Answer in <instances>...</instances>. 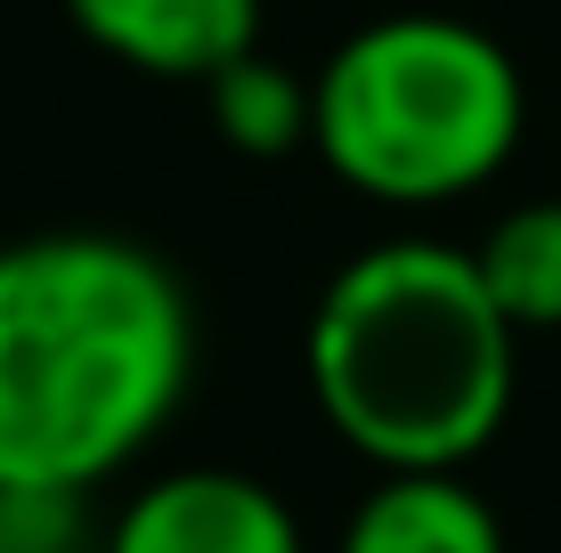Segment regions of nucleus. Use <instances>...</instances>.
<instances>
[{"label":"nucleus","instance_id":"obj_1","mask_svg":"<svg viewBox=\"0 0 561 553\" xmlns=\"http://www.w3.org/2000/svg\"><path fill=\"white\" fill-rule=\"evenodd\" d=\"M196 383V301L154 244L42 228L0 244V481L99 497Z\"/></svg>","mask_w":561,"mask_h":553},{"label":"nucleus","instance_id":"obj_2","mask_svg":"<svg viewBox=\"0 0 561 553\" xmlns=\"http://www.w3.org/2000/svg\"><path fill=\"white\" fill-rule=\"evenodd\" d=\"M325 431L375 472H463L505 431L520 334L463 244L391 237L325 277L301 334Z\"/></svg>","mask_w":561,"mask_h":553},{"label":"nucleus","instance_id":"obj_3","mask_svg":"<svg viewBox=\"0 0 561 553\" xmlns=\"http://www.w3.org/2000/svg\"><path fill=\"white\" fill-rule=\"evenodd\" d=\"M529 130L513 49L472 16L399 9L342 33L309 82V147L351 196L391 212L480 196Z\"/></svg>","mask_w":561,"mask_h":553},{"label":"nucleus","instance_id":"obj_4","mask_svg":"<svg viewBox=\"0 0 561 553\" xmlns=\"http://www.w3.org/2000/svg\"><path fill=\"white\" fill-rule=\"evenodd\" d=\"M99 553H309L294 505L237 464H180L139 481L114 521H99Z\"/></svg>","mask_w":561,"mask_h":553},{"label":"nucleus","instance_id":"obj_5","mask_svg":"<svg viewBox=\"0 0 561 553\" xmlns=\"http://www.w3.org/2000/svg\"><path fill=\"white\" fill-rule=\"evenodd\" d=\"M66 16L99 57L154 82H211L261 49V0H66Z\"/></svg>","mask_w":561,"mask_h":553},{"label":"nucleus","instance_id":"obj_6","mask_svg":"<svg viewBox=\"0 0 561 553\" xmlns=\"http://www.w3.org/2000/svg\"><path fill=\"white\" fill-rule=\"evenodd\" d=\"M334 553H513L496 505L463 472H375Z\"/></svg>","mask_w":561,"mask_h":553},{"label":"nucleus","instance_id":"obj_7","mask_svg":"<svg viewBox=\"0 0 561 553\" xmlns=\"http://www.w3.org/2000/svg\"><path fill=\"white\" fill-rule=\"evenodd\" d=\"M472 269L513 334H561V196L496 212L489 237L472 244Z\"/></svg>","mask_w":561,"mask_h":553},{"label":"nucleus","instance_id":"obj_8","mask_svg":"<svg viewBox=\"0 0 561 553\" xmlns=\"http://www.w3.org/2000/svg\"><path fill=\"white\" fill-rule=\"evenodd\" d=\"M204 99H211V130L253 163H277L294 147H309V82L294 66H277V57H261V49L220 66L204 82Z\"/></svg>","mask_w":561,"mask_h":553},{"label":"nucleus","instance_id":"obj_9","mask_svg":"<svg viewBox=\"0 0 561 553\" xmlns=\"http://www.w3.org/2000/svg\"><path fill=\"white\" fill-rule=\"evenodd\" d=\"M0 553H99V512L73 488L0 481Z\"/></svg>","mask_w":561,"mask_h":553}]
</instances>
